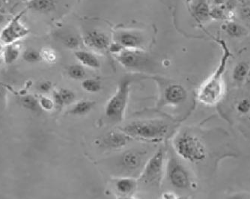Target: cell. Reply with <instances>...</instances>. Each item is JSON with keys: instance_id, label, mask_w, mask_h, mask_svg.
Listing matches in <instances>:
<instances>
[{"instance_id": "1", "label": "cell", "mask_w": 250, "mask_h": 199, "mask_svg": "<svg viewBox=\"0 0 250 199\" xmlns=\"http://www.w3.org/2000/svg\"><path fill=\"white\" fill-rule=\"evenodd\" d=\"M214 40L220 44L223 53L220 64L213 74L202 84L197 95L198 100L200 103L210 106L217 104L224 95L225 83L223 75L229 60L231 56V51L224 40L216 39Z\"/></svg>"}, {"instance_id": "2", "label": "cell", "mask_w": 250, "mask_h": 199, "mask_svg": "<svg viewBox=\"0 0 250 199\" xmlns=\"http://www.w3.org/2000/svg\"><path fill=\"white\" fill-rule=\"evenodd\" d=\"M168 125L161 120H144L130 123L121 130L133 139L155 141L164 138L168 134Z\"/></svg>"}, {"instance_id": "3", "label": "cell", "mask_w": 250, "mask_h": 199, "mask_svg": "<svg viewBox=\"0 0 250 199\" xmlns=\"http://www.w3.org/2000/svg\"><path fill=\"white\" fill-rule=\"evenodd\" d=\"M175 148L182 159L192 163L202 162L207 157L206 147L202 141L188 133L178 136L175 141Z\"/></svg>"}, {"instance_id": "4", "label": "cell", "mask_w": 250, "mask_h": 199, "mask_svg": "<svg viewBox=\"0 0 250 199\" xmlns=\"http://www.w3.org/2000/svg\"><path fill=\"white\" fill-rule=\"evenodd\" d=\"M130 86V80H122L118 86L117 90L111 97L106 104L105 113L106 117L112 122L119 123L123 120L128 102Z\"/></svg>"}, {"instance_id": "5", "label": "cell", "mask_w": 250, "mask_h": 199, "mask_svg": "<svg viewBox=\"0 0 250 199\" xmlns=\"http://www.w3.org/2000/svg\"><path fill=\"white\" fill-rule=\"evenodd\" d=\"M164 167V153L158 150L145 165L140 180L147 185H159Z\"/></svg>"}, {"instance_id": "6", "label": "cell", "mask_w": 250, "mask_h": 199, "mask_svg": "<svg viewBox=\"0 0 250 199\" xmlns=\"http://www.w3.org/2000/svg\"><path fill=\"white\" fill-rule=\"evenodd\" d=\"M168 176L170 183L178 190H188L190 187L189 172L177 159L172 158L168 162Z\"/></svg>"}, {"instance_id": "7", "label": "cell", "mask_w": 250, "mask_h": 199, "mask_svg": "<svg viewBox=\"0 0 250 199\" xmlns=\"http://www.w3.org/2000/svg\"><path fill=\"white\" fill-rule=\"evenodd\" d=\"M116 60L129 69H141L147 65L148 57L143 51L134 49H123L116 55Z\"/></svg>"}, {"instance_id": "8", "label": "cell", "mask_w": 250, "mask_h": 199, "mask_svg": "<svg viewBox=\"0 0 250 199\" xmlns=\"http://www.w3.org/2000/svg\"><path fill=\"white\" fill-rule=\"evenodd\" d=\"M21 15H18L2 29L0 34V40L8 45L24 37L29 33V30L20 23Z\"/></svg>"}, {"instance_id": "9", "label": "cell", "mask_w": 250, "mask_h": 199, "mask_svg": "<svg viewBox=\"0 0 250 199\" xmlns=\"http://www.w3.org/2000/svg\"><path fill=\"white\" fill-rule=\"evenodd\" d=\"M133 139L130 136L125 132L112 131L108 133L103 138L101 139V145L105 148L111 149H119L127 145L130 141Z\"/></svg>"}, {"instance_id": "10", "label": "cell", "mask_w": 250, "mask_h": 199, "mask_svg": "<svg viewBox=\"0 0 250 199\" xmlns=\"http://www.w3.org/2000/svg\"><path fill=\"white\" fill-rule=\"evenodd\" d=\"M145 157L146 154L142 151L130 150L122 154L121 164L126 170H137L145 162Z\"/></svg>"}, {"instance_id": "11", "label": "cell", "mask_w": 250, "mask_h": 199, "mask_svg": "<svg viewBox=\"0 0 250 199\" xmlns=\"http://www.w3.org/2000/svg\"><path fill=\"white\" fill-rule=\"evenodd\" d=\"M84 43L88 47L97 50H104L109 48L110 40L103 32L98 31H91L84 37Z\"/></svg>"}, {"instance_id": "12", "label": "cell", "mask_w": 250, "mask_h": 199, "mask_svg": "<svg viewBox=\"0 0 250 199\" xmlns=\"http://www.w3.org/2000/svg\"><path fill=\"white\" fill-rule=\"evenodd\" d=\"M186 98V90L179 84L168 85L164 92V99L168 104L174 106L181 104L185 101Z\"/></svg>"}, {"instance_id": "13", "label": "cell", "mask_w": 250, "mask_h": 199, "mask_svg": "<svg viewBox=\"0 0 250 199\" xmlns=\"http://www.w3.org/2000/svg\"><path fill=\"white\" fill-rule=\"evenodd\" d=\"M117 43L125 49L140 50L143 44V39L136 32H122L118 36Z\"/></svg>"}, {"instance_id": "14", "label": "cell", "mask_w": 250, "mask_h": 199, "mask_svg": "<svg viewBox=\"0 0 250 199\" xmlns=\"http://www.w3.org/2000/svg\"><path fill=\"white\" fill-rule=\"evenodd\" d=\"M53 101L56 107L62 108L71 104L75 100V94L68 88H61L53 92Z\"/></svg>"}, {"instance_id": "15", "label": "cell", "mask_w": 250, "mask_h": 199, "mask_svg": "<svg viewBox=\"0 0 250 199\" xmlns=\"http://www.w3.org/2000/svg\"><path fill=\"white\" fill-rule=\"evenodd\" d=\"M116 190L118 193L125 196H131L132 193H134L137 189L138 183L137 180L132 178H120L116 180L115 183Z\"/></svg>"}, {"instance_id": "16", "label": "cell", "mask_w": 250, "mask_h": 199, "mask_svg": "<svg viewBox=\"0 0 250 199\" xmlns=\"http://www.w3.org/2000/svg\"><path fill=\"white\" fill-rule=\"evenodd\" d=\"M74 54H75L76 58L83 66L92 68V69L99 68L101 66L99 60L93 53L84 51V50H77Z\"/></svg>"}, {"instance_id": "17", "label": "cell", "mask_w": 250, "mask_h": 199, "mask_svg": "<svg viewBox=\"0 0 250 199\" xmlns=\"http://www.w3.org/2000/svg\"><path fill=\"white\" fill-rule=\"evenodd\" d=\"M192 12L200 22H205L210 18V8L206 0H197L192 6Z\"/></svg>"}, {"instance_id": "18", "label": "cell", "mask_w": 250, "mask_h": 199, "mask_svg": "<svg viewBox=\"0 0 250 199\" xmlns=\"http://www.w3.org/2000/svg\"><path fill=\"white\" fill-rule=\"evenodd\" d=\"M54 0H30L28 3L29 9L39 13H48L55 9Z\"/></svg>"}, {"instance_id": "19", "label": "cell", "mask_w": 250, "mask_h": 199, "mask_svg": "<svg viewBox=\"0 0 250 199\" xmlns=\"http://www.w3.org/2000/svg\"><path fill=\"white\" fill-rule=\"evenodd\" d=\"M250 66L245 61H241L234 66L232 71V79L237 84L245 82Z\"/></svg>"}, {"instance_id": "20", "label": "cell", "mask_w": 250, "mask_h": 199, "mask_svg": "<svg viewBox=\"0 0 250 199\" xmlns=\"http://www.w3.org/2000/svg\"><path fill=\"white\" fill-rule=\"evenodd\" d=\"M222 29L226 32L227 36L234 38V39L242 37L246 33L245 29L243 26L235 22H232V21L227 22L223 24L222 26Z\"/></svg>"}, {"instance_id": "21", "label": "cell", "mask_w": 250, "mask_h": 199, "mask_svg": "<svg viewBox=\"0 0 250 199\" xmlns=\"http://www.w3.org/2000/svg\"><path fill=\"white\" fill-rule=\"evenodd\" d=\"M95 103L89 100H81L77 102L68 113L74 116H84L88 114L95 106Z\"/></svg>"}, {"instance_id": "22", "label": "cell", "mask_w": 250, "mask_h": 199, "mask_svg": "<svg viewBox=\"0 0 250 199\" xmlns=\"http://www.w3.org/2000/svg\"><path fill=\"white\" fill-rule=\"evenodd\" d=\"M20 103L22 105V107L32 113H38L41 109L39 99L32 95H26L21 97Z\"/></svg>"}, {"instance_id": "23", "label": "cell", "mask_w": 250, "mask_h": 199, "mask_svg": "<svg viewBox=\"0 0 250 199\" xmlns=\"http://www.w3.org/2000/svg\"><path fill=\"white\" fill-rule=\"evenodd\" d=\"M4 61L7 64L15 62L20 55V50L12 44L7 46L4 50Z\"/></svg>"}, {"instance_id": "24", "label": "cell", "mask_w": 250, "mask_h": 199, "mask_svg": "<svg viewBox=\"0 0 250 199\" xmlns=\"http://www.w3.org/2000/svg\"><path fill=\"white\" fill-rule=\"evenodd\" d=\"M67 74L71 79L79 80L83 79L86 75V72H85L83 66L80 65V64H74V65L70 66L67 69Z\"/></svg>"}, {"instance_id": "25", "label": "cell", "mask_w": 250, "mask_h": 199, "mask_svg": "<svg viewBox=\"0 0 250 199\" xmlns=\"http://www.w3.org/2000/svg\"><path fill=\"white\" fill-rule=\"evenodd\" d=\"M22 58L25 61L29 64H35L42 61L40 52L35 50H27L22 54Z\"/></svg>"}, {"instance_id": "26", "label": "cell", "mask_w": 250, "mask_h": 199, "mask_svg": "<svg viewBox=\"0 0 250 199\" xmlns=\"http://www.w3.org/2000/svg\"><path fill=\"white\" fill-rule=\"evenodd\" d=\"M82 88L89 93H96L101 89V82L93 79H86L82 82Z\"/></svg>"}, {"instance_id": "27", "label": "cell", "mask_w": 250, "mask_h": 199, "mask_svg": "<svg viewBox=\"0 0 250 199\" xmlns=\"http://www.w3.org/2000/svg\"><path fill=\"white\" fill-rule=\"evenodd\" d=\"M39 106L41 109H43L44 111H53V109L56 107L53 98H49L47 96H41L39 99Z\"/></svg>"}, {"instance_id": "28", "label": "cell", "mask_w": 250, "mask_h": 199, "mask_svg": "<svg viewBox=\"0 0 250 199\" xmlns=\"http://www.w3.org/2000/svg\"><path fill=\"white\" fill-rule=\"evenodd\" d=\"M42 55V60L46 61L49 64H53L56 61L57 56H56V52L50 48H43L40 52Z\"/></svg>"}, {"instance_id": "29", "label": "cell", "mask_w": 250, "mask_h": 199, "mask_svg": "<svg viewBox=\"0 0 250 199\" xmlns=\"http://www.w3.org/2000/svg\"><path fill=\"white\" fill-rule=\"evenodd\" d=\"M236 109L240 114L246 115L250 113V99L244 98V99L241 100L237 103Z\"/></svg>"}, {"instance_id": "30", "label": "cell", "mask_w": 250, "mask_h": 199, "mask_svg": "<svg viewBox=\"0 0 250 199\" xmlns=\"http://www.w3.org/2000/svg\"><path fill=\"white\" fill-rule=\"evenodd\" d=\"M62 43L67 48L71 49V50H74L78 47L79 44H80V41L77 37L74 36H65V37L62 39Z\"/></svg>"}, {"instance_id": "31", "label": "cell", "mask_w": 250, "mask_h": 199, "mask_svg": "<svg viewBox=\"0 0 250 199\" xmlns=\"http://www.w3.org/2000/svg\"><path fill=\"white\" fill-rule=\"evenodd\" d=\"M210 18L219 20H226V18H227L226 11L221 6H215L214 8H211L210 9Z\"/></svg>"}, {"instance_id": "32", "label": "cell", "mask_w": 250, "mask_h": 199, "mask_svg": "<svg viewBox=\"0 0 250 199\" xmlns=\"http://www.w3.org/2000/svg\"><path fill=\"white\" fill-rule=\"evenodd\" d=\"M239 12L242 19L250 22V2H246L241 5Z\"/></svg>"}, {"instance_id": "33", "label": "cell", "mask_w": 250, "mask_h": 199, "mask_svg": "<svg viewBox=\"0 0 250 199\" xmlns=\"http://www.w3.org/2000/svg\"><path fill=\"white\" fill-rule=\"evenodd\" d=\"M52 88V83L50 81H44V82H41L38 86V89L39 92L42 93H47L50 92Z\"/></svg>"}, {"instance_id": "34", "label": "cell", "mask_w": 250, "mask_h": 199, "mask_svg": "<svg viewBox=\"0 0 250 199\" xmlns=\"http://www.w3.org/2000/svg\"><path fill=\"white\" fill-rule=\"evenodd\" d=\"M228 199H250V193H237L231 195Z\"/></svg>"}, {"instance_id": "35", "label": "cell", "mask_w": 250, "mask_h": 199, "mask_svg": "<svg viewBox=\"0 0 250 199\" xmlns=\"http://www.w3.org/2000/svg\"><path fill=\"white\" fill-rule=\"evenodd\" d=\"M162 199H180L178 195L173 192H166L162 195Z\"/></svg>"}, {"instance_id": "36", "label": "cell", "mask_w": 250, "mask_h": 199, "mask_svg": "<svg viewBox=\"0 0 250 199\" xmlns=\"http://www.w3.org/2000/svg\"><path fill=\"white\" fill-rule=\"evenodd\" d=\"M216 6H222L227 2V0H212Z\"/></svg>"}, {"instance_id": "37", "label": "cell", "mask_w": 250, "mask_h": 199, "mask_svg": "<svg viewBox=\"0 0 250 199\" xmlns=\"http://www.w3.org/2000/svg\"><path fill=\"white\" fill-rule=\"evenodd\" d=\"M5 92L4 88L0 85V101L5 98Z\"/></svg>"}, {"instance_id": "38", "label": "cell", "mask_w": 250, "mask_h": 199, "mask_svg": "<svg viewBox=\"0 0 250 199\" xmlns=\"http://www.w3.org/2000/svg\"><path fill=\"white\" fill-rule=\"evenodd\" d=\"M4 20H5V16L1 11V4H0V24L3 23Z\"/></svg>"}, {"instance_id": "39", "label": "cell", "mask_w": 250, "mask_h": 199, "mask_svg": "<svg viewBox=\"0 0 250 199\" xmlns=\"http://www.w3.org/2000/svg\"><path fill=\"white\" fill-rule=\"evenodd\" d=\"M245 83L247 85H250V67L249 69L248 74H247V78H246Z\"/></svg>"}, {"instance_id": "40", "label": "cell", "mask_w": 250, "mask_h": 199, "mask_svg": "<svg viewBox=\"0 0 250 199\" xmlns=\"http://www.w3.org/2000/svg\"><path fill=\"white\" fill-rule=\"evenodd\" d=\"M4 50H5V48H4L3 45H2V43L0 41V55L4 53Z\"/></svg>"}, {"instance_id": "41", "label": "cell", "mask_w": 250, "mask_h": 199, "mask_svg": "<svg viewBox=\"0 0 250 199\" xmlns=\"http://www.w3.org/2000/svg\"><path fill=\"white\" fill-rule=\"evenodd\" d=\"M122 199H137V198L133 197V196H125V197L122 198Z\"/></svg>"}, {"instance_id": "42", "label": "cell", "mask_w": 250, "mask_h": 199, "mask_svg": "<svg viewBox=\"0 0 250 199\" xmlns=\"http://www.w3.org/2000/svg\"><path fill=\"white\" fill-rule=\"evenodd\" d=\"M2 62H3V60L2 59H0V67L2 65Z\"/></svg>"}, {"instance_id": "43", "label": "cell", "mask_w": 250, "mask_h": 199, "mask_svg": "<svg viewBox=\"0 0 250 199\" xmlns=\"http://www.w3.org/2000/svg\"><path fill=\"white\" fill-rule=\"evenodd\" d=\"M249 120H250V116H249Z\"/></svg>"}]
</instances>
